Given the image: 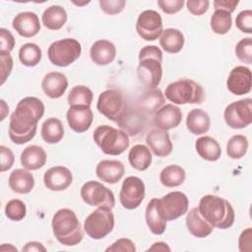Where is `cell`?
<instances>
[{
    "label": "cell",
    "instance_id": "1",
    "mask_svg": "<svg viewBox=\"0 0 252 252\" xmlns=\"http://www.w3.org/2000/svg\"><path fill=\"white\" fill-rule=\"evenodd\" d=\"M44 114L43 102L34 96L22 98L10 116L9 138L18 145L31 141L37 129V123Z\"/></svg>",
    "mask_w": 252,
    "mask_h": 252
},
{
    "label": "cell",
    "instance_id": "2",
    "mask_svg": "<svg viewBox=\"0 0 252 252\" xmlns=\"http://www.w3.org/2000/svg\"><path fill=\"white\" fill-rule=\"evenodd\" d=\"M197 208L205 220L214 227L225 229L234 222V210L231 204L220 196L205 195Z\"/></svg>",
    "mask_w": 252,
    "mask_h": 252
},
{
    "label": "cell",
    "instance_id": "3",
    "mask_svg": "<svg viewBox=\"0 0 252 252\" xmlns=\"http://www.w3.org/2000/svg\"><path fill=\"white\" fill-rule=\"evenodd\" d=\"M51 226L55 238L65 246L77 245L84 238L82 225L70 209L58 210L52 218Z\"/></svg>",
    "mask_w": 252,
    "mask_h": 252
},
{
    "label": "cell",
    "instance_id": "4",
    "mask_svg": "<svg viewBox=\"0 0 252 252\" xmlns=\"http://www.w3.org/2000/svg\"><path fill=\"white\" fill-rule=\"evenodd\" d=\"M162 52L156 45H146L139 52L137 74L139 80L149 90L156 89L162 76Z\"/></svg>",
    "mask_w": 252,
    "mask_h": 252
},
{
    "label": "cell",
    "instance_id": "5",
    "mask_svg": "<svg viewBox=\"0 0 252 252\" xmlns=\"http://www.w3.org/2000/svg\"><path fill=\"white\" fill-rule=\"evenodd\" d=\"M94 141L105 155L118 156L123 154L130 145L128 135L120 129L109 125H100L95 128Z\"/></svg>",
    "mask_w": 252,
    "mask_h": 252
},
{
    "label": "cell",
    "instance_id": "6",
    "mask_svg": "<svg viewBox=\"0 0 252 252\" xmlns=\"http://www.w3.org/2000/svg\"><path fill=\"white\" fill-rule=\"evenodd\" d=\"M164 95L175 104H200L205 99V92L202 86L190 79H180L170 83L165 88Z\"/></svg>",
    "mask_w": 252,
    "mask_h": 252
},
{
    "label": "cell",
    "instance_id": "7",
    "mask_svg": "<svg viewBox=\"0 0 252 252\" xmlns=\"http://www.w3.org/2000/svg\"><path fill=\"white\" fill-rule=\"evenodd\" d=\"M82 46L75 38H63L52 42L47 50L49 61L59 67H67L81 55Z\"/></svg>",
    "mask_w": 252,
    "mask_h": 252
},
{
    "label": "cell",
    "instance_id": "8",
    "mask_svg": "<svg viewBox=\"0 0 252 252\" xmlns=\"http://www.w3.org/2000/svg\"><path fill=\"white\" fill-rule=\"evenodd\" d=\"M114 227V216L111 209L98 207L85 220L84 230L93 239H101Z\"/></svg>",
    "mask_w": 252,
    "mask_h": 252
},
{
    "label": "cell",
    "instance_id": "9",
    "mask_svg": "<svg viewBox=\"0 0 252 252\" xmlns=\"http://www.w3.org/2000/svg\"><path fill=\"white\" fill-rule=\"evenodd\" d=\"M96 108L100 114L114 122L120 121L128 110L123 94L115 89L105 90L100 93Z\"/></svg>",
    "mask_w": 252,
    "mask_h": 252
},
{
    "label": "cell",
    "instance_id": "10",
    "mask_svg": "<svg viewBox=\"0 0 252 252\" xmlns=\"http://www.w3.org/2000/svg\"><path fill=\"white\" fill-rule=\"evenodd\" d=\"M80 194L83 201L90 206L107 207L112 209L115 205L113 192L97 181H87L82 186Z\"/></svg>",
    "mask_w": 252,
    "mask_h": 252
},
{
    "label": "cell",
    "instance_id": "11",
    "mask_svg": "<svg viewBox=\"0 0 252 252\" xmlns=\"http://www.w3.org/2000/svg\"><path fill=\"white\" fill-rule=\"evenodd\" d=\"M225 123L232 129H242L252 122V99L244 98L228 104L223 112Z\"/></svg>",
    "mask_w": 252,
    "mask_h": 252
},
{
    "label": "cell",
    "instance_id": "12",
    "mask_svg": "<svg viewBox=\"0 0 252 252\" xmlns=\"http://www.w3.org/2000/svg\"><path fill=\"white\" fill-rule=\"evenodd\" d=\"M187 196L180 191L170 192L158 199V207L161 217L167 220H174L185 215L188 211Z\"/></svg>",
    "mask_w": 252,
    "mask_h": 252
},
{
    "label": "cell",
    "instance_id": "13",
    "mask_svg": "<svg viewBox=\"0 0 252 252\" xmlns=\"http://www.w3.org/2000/svg\"><path fill=\"white\" fill-rule=\"evenodd\" d=\"M145 198V184L137 176L127 177L121 186L119 201L123 208L134 210L138 208Z\"/></svg>",
    "mask_w": 252,
    "mask_h": 252
},
{
    "label": "cell",
    "instance_id": "14",
    "mask_svg": "<svg viewBox=\"0 0 252 252\" xmlns=\"http://www.w3.org/2000/svg\"><path fill=\"white\" fill-rule=\"evenodd\" d=\"M136 32L147 41L158 39L163 32L160 15L155 10H146L142 12L137 19Z\"/></svg>",
    "mask_w": 252,
    "mask_h": 252
},
{
    "label": "cell",
    "instance_id": "15",
    "mask_svg": "<svg viewBox=\"0 0 252 252\" xmlns=\"http://www.w3.org/2000/svg\"><path fill=\"white\" fill-rule=\"evenodd\" d=\"M228 91L235 95L246 94L251 91L252 75L249 68L245 66L234 67L226 80Z\"/></svg>",
    "mask_w": 252,
    "mask_h": 252
},
{
    "label": "cell",
    "instance_id": "16",
    "mask_svg": "<svg viewBox=\"0 0 252 252\" xmlns=\"http://www.w3.org/2000/svg\"><path fill=\"white\" fill-rule=\"evenodd\" d=\"M67 122L70 128L77 132H86L92 125L94 114L91 106L88 105H71L66 113Z\"/></svg>",
    "mask_w": 252,
    "mask_h": 252
},
{
    "label": "cell",
    "instance_id": "17",
    "mask_svg": "<svg viewBox=\"0 0 252 252\" xmlns=\"http://www.w3.org/2000/svg\"><path fill=\"white\" fill-rule=\"evenodd\" d=\"M73 175L71 170L62 165L50 167L43 175L44 185L51 191H63L67 189L71 185Z\"/></svg>",
    "mask_w": 252,
    "mask_h": 252
},
{
    "label": "cell",
    "instance_id": "18",
    "mask_svg": "<svg viewBox=\"0 0 252 252\" xmlns=\"http://www.w3.org/2000/svg\"><path fill=\"white\" fill-rule=\"evenodd\" d=\"M154 124L158 129L167 131L177 127L182 120L181 109L171 103L161 106L154 114Z\"/></svg>",
    "mask_w": 252,
    "mask_h": 252
},
{
    "label": "cell",
    "instance_id": "19",
    "mask_svg": "<svg viewBox=\"0 0 252 252\" xmlns=\"http://www.w3.org/2000/svg\"><path fill=\"white\" fill-rule=\"evenodd\" d=\"M13 29L24 37H32L40 31L38 16L32 12L19 13L12 22Z\"/></svg>",
    "mask_w": 252,
    "mask_h": 252
},
{
    "label": "cell",
    "instance_id": "20",
    "mask_svg": "<svg viewBox=\"0 0 252 252\" xmlns=\"http://www.w3.org/2000/svg\"><path fill=\"white\" fill-rule=\"evenodd\" d=\"M146 143L149 149L157 157H167L172 152V143L166 131L160 129L151 130L147 134Z\"/></svg>",
    "mask_w": 252,
    "mask_h": 252
},
{
    "label": "cell",
    "instance_id": "21",
    "mask_svg": "<svg viewBox=\"0 0 252 252\" xmlns=\"http://www.w3.org/2000/svg\"><path fill=\"white\" fill-rule=\"evenodd\" d=\"M95 173L101 181L109 184H115L123 177L125 173V166L119 160L103 159L97 163Z\"/></svg>",
    "mask_w": 252,
    "mask_h": 252
},
{
    "label": "cell",
    "instance_id": "22",
    "mask_svg": "<svg viewBox=\"0 0 252 252\" xmlns=\"http://www.w3.org/2000/svg\"><path fill=\"white\" fill-rule=\"evenodd\" d=\"M41 88L48 97L58 98L66 92L68 88V79L63 73L49 72L43 77Z\"/></svg>",
    "mask_w": 252,
    "mask_h": 252
},
{
    "label": "cell",
    "instance_id": "23",
    "mask_svg": "<svg viewBox=\"0 0 252 252\" xmlns=\"http://www.w3.org/2000/svg\"><path fill=\"white\" fill-rule=\"evenodd\" d=\"M90 56L94 63L99 66L110 64L116 56L115 45L107 39L96 40L91 47Z\"/></svg>",
    "mask_w": 252,
    "mask_h": 252
},
{
    "label": "cell",
    "instance_id": "24",
    "mask_svg": "<svg viewBox=\"0 0 252 252\" xmlns=\"http://www.w3.org/2000/svg\"><path fill=\"white\" fill-rule=\"evenodd\" d=\"M186 226L189 232L197 238H204L209 236L214 229V226L205 220V219L200 215L197 207L192 208L187 213Z\"/></svg>",
    "mask_w": 252,
    "mask_h": 252
},
{
    "label": "cell",
    "instance_id": "25",
    "mask_svg": "<svg viewBox=\"0 0 252 252\" xmlns=\"http://www.w3.org/2000/svg\"><path fill=\"white\" fill-rule=\"evenodd\" d=\"M9 187L13 192L19 194H28L34 187L33 175L24 168H17L10 173Z\"/></svg>",
    "mask_w": 252,
    "mask_h": 252
},
{
    "label": "cell",
    "instance_id": "26",
    "mask_svg": "<svg viewBox=\"0 0 252 252\" xmlns=\"http://www.w3.org/2000/svg\"><path fill=\"white\" fill-rule=\"evenodd\" d=\"M46 153L43 148L32 145L27 147L21 154V163L28 170H37L46 162Z\"/></svg>",
    "mask_w": 252,
    "mask_h": 252
},
{
    "label": "cell",
    "instance_id": "27",
    "mask_svg": "<svg viewBox=\"0 0 252 252\" xmlns=\"http://www.w3.org/2000/svg\"><path fill=\"white\" fill-rule=\"evenodd\" d=\"M211 119L209 114L201 109L194 108L189 111L186 117L187 129L194 135H202L209 131Z\"/></svg>",
    "mask_w": 252,
    "mask_h": 252
},
{
    "label": "cell",
    "instance_id": "28",
    "mask_svg": "<svg viewBox=\"0 0 252 252\" xmlns=\"http://www.w3.org/2000/svg\"><path fill=\"white\" fill-rule=\"evenodd\" d=\"M145 218L152 233L160 235L164 232L166 228V220L161 217L159 213L158 207V198H154L148 203Z\"/></svg>",
    "mask_w": 252,
    "mask_h": 252
},
{
    "label": "cell",
    "instance_id": "29",
    "mask_svg": "<svg viewBox=\"0 0 252 252\" xmlns=\"http://www.w3.org/2000/svg\"><path fill=\"white\" fill-rule=\"evenodd\" d=\"M195 148L198 155L209 161H216L220 158L221 149L216 139L211 136H202L197 139Z\"/></svg>",
    "mask_w": 252,
    "mask_h": 252
},
{
    "label": "cell",
    "instance_id": "30",
    "mask_svg": "<svg viewBox=\"0 0 252 252\" xmlns=\"http://www.w3.org/2000/svg\"><path fill=\"white\" fill-rule=\"evenodd\" d=\"M67 12L59 5H52L46 8L41 16V22L45 28L51 31H58L67 22Z\"/></svg>",
    "mask_w": 252,
    "mask_h": 252
},
{
    "label": "cell",
    "instance_id": "31",
    "mask_svg": "<svg viewBox=\"0 0 252 252\" xmlns=\"http://www.w3.org/2000/svg\"><path fill=\"white\" fill-rule=\"evenodd\" d=\"M164 102V96L159 89L149 90L138 100V107L144 114H155Z\"/></svg>",
    "mask_w": 252,
    "mask_h": 252
},
{
    "label": "cell",
    "instance_id": "32",
    "mask_svg": "<svg viewBox=\"0 0 252 252\" xmlns=\"http://www.w3.org/2000/svg\"><path fill=\"white\" fill-rule=\"evenodd\" d=\"M185 38L183 33L177 29H166L162 32L159 44L165 52L178 53L184 46Z\"/></svg>",
    "mask_w": 252,
    "mask_h": 252
},
{
    "label": "cell",
    "instance_id": "33",
    "mask_svg": "<svg viewBox=\"0 0 252 252\" xmlns=\"http://www.w3.org/2000/svg\"><path fill=\"white\" fill-rule=\"evenodd\" d=\"M128 159L131 166L137 170L144 171L152 164V154L148 147L145 145H135L131 148L128 154Z\"/></svg>",
    "mask_w": 252,
    "mask_h": 252
},
{
    "label": "cell",
    "instance_id": "34",
    "mask_svg": "<svg viewBox=\"0 0 252 252\" xmlns=\"http://www.w3.org/2000/svg\"><path fill=\"white\" fill-rule=\"evenodd\" d=\"M40 133L44 142L48 144H56L63 139L64 127L58 118L50 117L42 123Z\"/></svg>",
    "mask_w": 252,
    "mask_h": 252
},
{
    "label": "cell",
    "instance_id": "35",
    "mask_svg": "<svg viewBox=\"0 0 252 252\" xmlns=\"http://www.w3.org/2000/svg\"><path fill=\"white\" fill-rule=\"evenodd\" d=\"M117 123L127 135L134 136L140 131H143V126L145 123L144 113L141 110L134 111L133 109H128L123 118Z\"/></svg>",
    "mask_w": 252,
    "mask_h": 252
},
{
    "label": "cell",
    "instance_id": "36",
    "mask_svg": "<svg viewBox=\"0 0 252 252\" xmlns=\"http://www.w3.org/2000/svg\"><path fill=\"white\" fill-rule=\"evenodd\" d=\"M186 178L185 170L177 164H170L165 166L159 173V181L165 187L180 186Z\"/></svg>",
    "mask_w": 252,
    "mask_h": 252
},
{
    "label": "cell",
    "instance_id": "37",
    "mask_svg": "<svg viewBox=\"0 0 252 252\" xmlns=\"http://www.w3.org/2000/svg\"><path fill=\"white\" fill-rule=\"evenodd\" d=\"M19 59L21 63L28 67L36 66L41 59L40 47L32 42L23 44L19 50Z\"/></svg>",
    "mask_w": 252,
    "mask_h": 252
},
{
    "label": "cell",
    "instance_id": "38",
    "mask_svg": "<svg viewBox=\"0 0 252 252\" xmlns=\"http://www.w3.org/2000/svg\"><path fill=\"white\" fill-rule=\"evenodd\" d=\"M211 29L217 34H225L231 28V14L223 10H215L211 17Z\"/></svg>",
    "mask_w": 252,
    "mask_h": 252
},
{
    "label": "cell",
    "instance_id": "39",
    "mask_svg": "<svg viewBox=\"0 0 252 252\" xmlns=\"http://www.w3.org/2000/svg\"><path fill=\"white\" fill-rule=\"evenodd\" d=\"M94 94L91 89L86 86H75L71 89L67 100L69 105H88L91 106Z\"/></svg>",
    "mask_w": 252,
    "mask_h": 252
},
{
    "label": "cell",
    "instance_id": "40",
    "mask_svg": "<svg viewBox=\"0 0 252 252\" xmlns=\"http://www.w3.org/2000/svg\"><path fill=\"white\" fill-rule=\"evenodd\" d=\"M248 150V140L244 135H234L226 143V154L233 159L244 157Z\"/></svg>",
    "mask_w": 252,
    "mask_h": 252
},
{
    "label": "cell",
    "instance_id": "41",
    "mask_svg": "<svg viewBox=\"0 0 252 252\" xmlns=\"http://www.w3.org/2000/svg\"><path fill=\"white\" fill-rule=\"evenodd\" d=\"M6 217L14 221L22 220L27 215V208L23 201L19 199L10 200L5 207Z\"/></svg>",
    "mask_w": 252,
    "mask_h": 252
},
{
    "label": "cell",
    "instance_id": "42",
    "mask_svg": "<svg viewBox=\"0 0 252 252\" xmlns=\"http://www.w3.org/2000/svg\"><path fill=\"white\" fill-rule=\"evenodd\" d=\"M237 58L245 64H252V38L245 37L240 39L235 46Z\"/></svg>",
    "mask_w": 252,
    "mask_h": 252
},
{
    "label": "cell",
    "instance_id": "43",
    "mask_svg": "<svg viewBox=\"0 0 252 252\" xmlns=\"http://www.w3.org/2000/svg\"><path fill=\"white\" fill-rule=\"evenodd\" d=\"M235 25L237 29L245 33H252V11L243 10L235 19Z\"/></svg>",
    "mask_w": 252,
    "mask_h": 252
},
{
    "label": "cell",
    "instance_id": "44",
    "mask_svg": "<svg viewBox=\"0 0 252 252\" xmlns=\"http://www.w3.org/2000/svg\"><path fill=\"white\" fill-rule=\"evenodd\" d=\"M100 9L107 15H116L123 11L126 1L124 0H99Z\"/></svg>",
    "mask_w": 252,
    "mask_h": 252
},
{
    "label": "cell",
    "instance_id": "45",
    "mask_svg": "<svg viewBox=\"0 0 252 252\" xmlns=\"http://www.w3.org/2000/svg\"><path fill=\"white\" fill-rule=\"evenodd\" d=\"M15 161V156L13 152L5 147V146H0V171L4 172L8 169H10Z\"/></svg>",
    "mask_w": 252,
    "mask_h": 252
},
{
    "label": "cell",
    "instance_id": "46",
    "mask_svg": "<svg viewBox=\"0 0 252 252\" xmlns=\"http://www.w3.org/2000/svg\"><path fill=\"white\" fill-rule=\"evenodd\" d=\"M0 60H1V85H3L6 79L11 74L13 68V59L9 52L0 51Z\"/></svg>",
    "mask_w": 252,
    "mask_h": 252
},
{
    "label": "cell",
    "instance_id": "47",
    "mask_svg": "<svg viewBox=\"0 0 252 252\" xmlns=\"http://www.w3.org/2000/svg\"><path fill=\"white\" fill-rule=\"evenodd\" d=\"M184 0H158V7L168 15H173L179 12L184 6Z\"/></svg>",
    "mask_w": 252,
    "mask_h": 252
},
{
    "label": "cell",
    "instance_id": "48",
    "mask_svg": "<svg viewBox=\"0 0 252 252\" xmlns=\"http://www.w3.org/2000/svg\"><path fill=\"white\" fill-rule=\"evenodd\" d=\"M106 252H135L136 251V247L135 244L132 240L128 239V238H120L118 240H116L111 246L107 247L105 249Z\"/></svg>",
    "mask_w": 252,
    "mask_h": 252
},
{
    "label": "cell",
    "instance_id": "49",
    "mask_svg": "<svg viewBox=\"0 0 252 252\" xmlns=\"http://www.w3.org/2000/svg\"><path fill=\"white\" fill-rule=\"evenodd\" d=\"M0 51H5V52H11L14 49L15 46V38L13 34L10 32L5 28L0 29Z\"/></svg>",
    "mask_w": 252,
    "mask_h": 252
},
{
    "label": "cell",
    "instance_id": "50",
    "mask_svg": "<svg viewBox=\"0 0 252 252\" xmlns=\"http://www.w3.org/2000/svg\"><path fill=\"white\" fill-rule=\"evenodd\" d=\"M188 11L196 16H201L205 14L208 9L210 2L208 0H188L186 2Z\"/></svg>",
    "mask_w": 252,
    "mask_h": 252
},
{
    "label": "cell",
    "instance_id": "51",
    "mask_svg": "<svg viewBox=\"0 0 252 252\" xmlns=\"http://www.w3.org/2000/svg\"><path fill=\"white\" fill-rule=\"evenodd\" d=\"M239 251L240 252H250L251 244H252V229L251 227H247L243 230L238 239Z\"/></svg>",
    "mask_w": 252,
    "mask_h": 252
},
{
    "label": "cell",
    "instance_id": "52",
    "mask_svg": "<svg viewBox=\"0 0 252 252\" xmlns=\"http://www.w3.org/2000/svg\"><path fill=\"white\" fill-rule=\"evenodd\" d=\"M238 3V0H216L213 4L215 10H223L231 14L235 10Z\"/></svg>",
    "mask_w": 252,
    "mask_h": 252
},
{
    "label": "cell",
    "instance_id": "53",
    "mask_svg": "<svg viewBox=\"0 0 252 252\" xmlns=\"http://www.w3.org/2000/svg\"><path fill=\"white\" fill-rule=\"evenodd\" d=\"M23 251H29V252H31V251H42V252H45L46 248L40 242L31 241V242H28L23 247Z\"/></svg>",
    "mask_w": 252,
    "mask_h": 252
},
{
    "label": "cell",
    "instance_id": "54",
    "mask_svg": "<svg viewBox=\"0 0 252 252\" xmlns=\"http://www.w3.org/2000/svg\"><path fill=\"white\" fill-rule=\"evenodd\" d=\"M148 251H170V248L164 242H156L148 249Z\"/></svg>",
    "mask_w": 252,
    "mask_h": 252
},
{
    "label": "cell",
    "instance_id": "55",
    "mask_svg": "<svg viewBox=\"0 0 252 252\" xmlns=\"http://www.w3.org/2000/svg\"><path fill=\"white\" fill-rule=\"evenodd\" d=\"M1 101V107H2V114H1V121H3L4 120V118H5V116H6V114H5V112H9V107H8V105L6 104V102H5V100L4 99H1L0 100Z\"/></svg>",
    "mask_w": 252,
    "mask_h": 252
}]
</instances>
